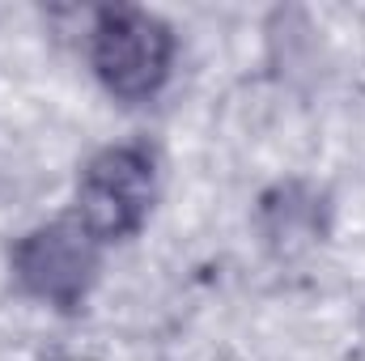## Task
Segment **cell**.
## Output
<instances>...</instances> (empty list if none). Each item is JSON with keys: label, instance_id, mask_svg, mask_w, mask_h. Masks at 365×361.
Here are the masks:
<instances>
[{"label": "cell", "instance_id": "7a4b0ae2", "mask_svg": "<svg viewBox=\"0 0 365 361\" xmlns=\"http://www.w3.org/2000/svg\"><path fill=\"white\" fill-rule=\"evenodd\" d=\"M158 200V153L140 141L128 145H110L77 179V221L86 225V234L106 243H123L132 238L149 208Z\"/></svg>", "mask_w": 365, "mask_h": 361}, {"label": "cell", "instance_id": "6da1fadb", "mask_svg": "<svg viewBox=\"0 0 365 361\" xmlns=\"http://www.w3.org/2000/svg\"><path fill=\"white\" fill-rule=\"evenodd\" d=\"M90 64L110 98L128 106L149 102L170 81L175 30L149 9H98L90 26Z\"/></svg>", "mask_w": 365, "mask_h": 361}, {"label": "cell", "instance_id": "3957f363", "mask_svg": "<svg viewBox=\"0 0 365 361\" xmlns=\"http://www.w3.org/2000/svg\"><path fill=\"white\" fill-rule=\"evenodd\" d=\"M102 268V243L86 234L77 217L51 221L17 238L13 247V276L17 285L56 310H81Z\"/></svg>", "mask_w": 365, "mask_h": 361}]
</instances>
